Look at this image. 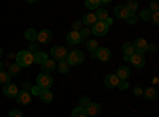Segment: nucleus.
<instances>
[{
    "instance_id": "c03bdc74",
    "label": "nucleus",
    "mask_w": 159,
    "mask_h": 117,
    "mask_svg": "<svg viewBox=\"0 0 159 117\" xmlns=\"http://www.w3.org/2000/svg\"><path fill=\"white\" fill-rule=\"evenodd\" d=\"M11 59H16V54H13V52H10V54H8V60H11Z\"/></svg>"
},
{
    "instance_id": "dca6fc26",
    "label": "nucleus",
    "mask_w": 159,
    "mask_h": 117,
    "mask_svg": "<svg viewBox=\"0 0 159 117\" xmlns=\"http://www.w3.org/2000/svg\"><path fill=\"white\" fill-rule=\"evenodd\" d=\"M65 38H67V41H69L70 44H73V46H76V44H80V43L83 41V40H81V36H80V32H73V30L69 32Z\"/></svg>"
},
{
    "instance_id": "393cba45",
    "label": "nucleus",
    "mask_w": 159,
    "mask_h": 117,
    "mask_svg": "<svg viewBox=\"0 0 159 117\" xmlns=\"http://www.w3.org/2000/svg\"><path fill=\"white\" fill-rule=\"evenodd\" d=\"M127 8V11L130 13V15H137V10H139V3L135 2V0H129V2L124 5Z\"/></svg>"
},
{
    "instance_id": "2eb2a0df",
    "label": "nucleus",
    "mask_w": 159,
    "mask_h": 117,
    "mask_svg": "<svg viewBox=\"0 0 159 117\" xmlns=\"http://www.w3.org/2000/svg\"><path fill=\"white\" fill-rule=\"evenodd\" d=\"M118 82H119V79L116 77V74H107V76H105V79H103V84H105V87H107V89L116 87Z\"/></svg>"
},
{
    "instance_id": "6ab92c4d",
    "label": "nucleus",
    "mask_w": 159,
    "mask_h": 117,
    "mask_svg": "<svg viewBox=\"0 0 159 117\" xmlns=\"http://www.w3.org/2000/svg\"><path fill=\"white\" fill-rule=\"evenodd\" d=\"M143 97L147 98V100H150V101L156 100V98H157V90H156V87H148V89H145V90H143Z\"/></svg>"
},
{
    "instance_id": "72a5a7b5",
    "label": "nucleus",
    "mask_w": 159,
    "mask_h": 117,
    "mask_svg": "<svg viewBox=\"0 0 159 117\" xmlns=\"http://www.w3.org/2000/svg\"><path fill=\"white\" fill-rule=\"evenodd\" d=\"M78 103H80V108H86L89 103H91V100H89V97H80V100H78Z\"/></svg>"
},
{
    "instance_id": "6e6552de",
    "label": "nucleus",
    "mask_w": 159,
    "mask_h": 117,
    "mask_svg": "<svg viewBox=\"0 0 159 117\" xmlns=\"http://www.w3.org/2000/svg\"><path fill=\"white\" fill-rule=\"evenodd\" d=\"M127 62H130L135 68H142L147 60H145V56H143V54H140V52H134V54H132V56L127 59Z\"/></svg>"
},
{
    "instance_id": "0eeeda50",
    "label": "nucleus",
    "mask_w": 159,
    "mask_h": 117,
    "mask_svg": "<svg viewBox=\"0 0 159 117\" xmlns=\"http://www.w3.org/2000/svg\"><path fill=\"white\" fill-rule=\"evenodd\" d=\"M132 46H134L135 52H140V54H145V52L148 51V48H150L148 41L145 40V38H137V40L132 43Z\"/></svg>"
},
{
    "instance_id": "f257e3e1",
    "label": "nucleus",
    "mask_w": 159,
    "mask_h": 117,
    "mask_svg": "<svg viewBox=\"0 0 159 117\" xmlns=\"http://www.w3.org/2000/svg\"><path fill=\"white\" fill-rule=\"evenodd\" d=\"M16 65H19V68H27L34 63V54L29 51H19L16 54Z\"/></svg>"
},
{
    "instance_id": "a18cd8bd",
    "label": "nucleus",
    "mask_w": 159,
    "mask_h": 117,
    "mask_svg": "<svg viewBox=\"0 0 159 117\" xmlns=\"http://www.w3.org/2000/svg\"><path fill=\"white\" fill-rule=\"evenodd\" d=\"M157 82H159L157 77H153V86H157Z\"/></svg>"
},
{
    "instance_id": "58836bf2",
    "label": "nucleus",
    "mask_w": 159,
    "mask_h": 117,
    "mask_svg": "<svg viewBox=\"0 0 159 117\" xmlns=\"http://www.w3.org/2000/svg\"><path fill=\"white\" fill-rule=\"evenodd\" d=\"M119 90H126L127 87H129V84H127V81H119L118 82V86H116Z\"/></svg>"
},
{
    "instance_id": "f704fd0d",
    "label": "nucleus",
    "mask_w": 159,
    "mask_h": 117,
    "mask_svg": "<svg viewBox=\"0 0 159 117\" xmlns=\"http://www.w3.org/2000/svg\"><path fill=\"white\" fill-rule=\"evenodd\" d=\"M72 27H73V32H80V30H81V29L84 27V25H83V22H81V21H75Z\"/></svg>"
},
{
    "instance_id": "f3484780",
    "label": "nucleus",
    "mask_w": 159,
    "mask_h": 117,
    "mask_svg": "<svg viewBox=\"0 0 159 117\" xmlns=\"http://www.w3.org/2000/svg\"><path fill=\"white\" fill-rule=\"evenodd\" d=\"M115 74H116V77H118L119 81H127V77L130 76V70L127 67H119Z\"/></svg>"
},
{
    "instance_id": "423d86ee",
    "label": "nucleus",
    "mask_w": 159,
    "mask_h": 117,
    "mask_svg": "<svg viewBox=\"0 0 159 117\" xmlns=\"http://www.w3.org/2000/svg\"><path fill=\"white\" fill-rule=\"evenodd\" d=\"M108 29H110V27H108L105 22H99V21H97V22L91 27V33L96 35V36H103V35L108 33Z\"/></svg>"
},
{
    "instance_id": "f8f14e48",
    "label": "nucleus",
    "mask_w": 159,
    "mask_h": 117,
    "mask_svg": "<svg viewBox=\"0 0 159 117\" xmlns=\"http://www.w3.org/2000/svg\"><path fill=\"white\" fill-rule=\"evenodd\" d=\"M16 100L19 105H29L30 100H32V95L27 92V90H19V94L16 95Z\"/></svg>"
},
{
    "instance_id": "49530a36",
    "label": "nucleus",
    "mask_w": 159,
    "mask_h": 117,
    "mask_svg": "<svg viewBox=\"0 0 159 117\" xmlns=\"http://www.w3.org/2000/svg\"><path fill=\"white\" fill-rule=\"evenodd\" d=\"M0 71H3V63L0 62Z\"/></svg>"
},
{
    "instance_id": "37998d69",
    "label": "nucleus",
    "mask_w": 159,
    "mask_h": 117,
    "mask_svg": "<svg viewBox=\"0 0 159 117\" xmlns=\"http://www.w3.org/2000/svg\"><path fill=\"white\" fill-rule=\"evenodd\" d=\"M105 24H107L108 27H110V25H113V19H111V18H108L107 21H105Z\"/></svg>"
},
{
    "instance_id": "5701e85b",
    "label": "nucleus",
    "mask_w": 159,
    "mask_h": 117,
    "mask_svg": "<svg viewBox=\"0 0 159 117\" xmlns=\"http://www.w3.org/2000/svg\"><path fill=\"white\" fill-rule=\"evenodd\" d=\"M56 70H57L59 73H62V74H67L69 70H70V65L67 63V60H61V62H57Z\"/></svg>"
},
{
    "instance_id": "e433bc0d",
    "label": "nucleus",
    "mask_w": 159,
    "mask_h": 117,
    "mask_svg": "<svg viewBox=\"0 0 159 117\" xmlns=\"http://www.w3.org/2000/svg\"><path fill=\"white\" fill-rule=\"evenodd\" d=\"M40 92H42V89H40L38 86H32V87H30V95L38 97V95H40Z\"/></svg>"
},
{
    "instance_id": "7c9ffc66",
    "label": "nucleus",
    "mask_w": 159,
    "mask_h": 117,
    "mask_svg": "<svg viewBox=\"0 0 159 117\" xmlns=\"http://www.w3.org/2000/svg\"><path fill=\"white\" fill-rule=\"evenodd\" d=\"M151 15H153V13H151L148 8H145V10L140 11V19H142V21H150V19H151Z\"/></svg>"
},
{
    "instance_id": "473e14b6",
    "label": "nucleus",
    "mask_w": 159,
    "mask_h": 117,
    "mask_svg": "<svg viewBox=\"0 0 159 117\" xmlns=\"http://www.w3.org/2000/svg\"><path fill=\"white\" fill-rule=\"evenodd\" d=\"M89 35H91V29L89 27H83L81 30H80V36H81L83 41L86 40V38H89Z\"/></svg>"
},
{
    "instance_id": "b1692460",
    "label": "nucleus",
    "mask_w": 159,
    "mask_h": 117,
    "mask_svg": "<svg viewBox=\"0 0 159 117\" xmlns=\"http://www.w3.org/2000/svg\"><path fill=\"white\" fill-rule=\"evenodd\" d=\"M84 5H86V8H88V10L96 11L97 8H100V6H102V2H100V0H86Z\"/></svg>"
},
{
    "instance_id": "9b49d317",
    "label": "nucleus",
    "mask_w": 159,
    "mask_h": 117,
    "mask_svg": "<svg viewBox=\"0 0 159 117\" xmlns=\"http://www.w3.org/2000/svg\"><path fill=\"white\" fill-rule=\"evenodd\" d=\"M51 38H52V33H51V30H48V29H43V30L37 32V41H38V43H48Z\"/></svg>"
},
{
    "instance_id": "a878e982",
    "label": "nucleus",
    "mask_w": 159,
    "mask_h": 117,
    "mask_svg": "<svg viewBox=\"0 0 159 117\" xmlns=\"http://www.w3.org/2000/svg\"><path fill=\"white\" fill-rule=\"evenodd\" d=\"M45 60H48V54L43 52V51H38V52L34 54V62L35 63H43Z\"/></svg>"
},
{
    "instance_id": "c85d7f7f",
    "label": "nucleus",
    "mask_w": 159,
    "mask_h": 117,
    "mask_svg": "<svg viewBox=\"0 0 159 117\" xmlns=\"http://www.w3.org/2000/svg\"><path fill=\"white\" fill-rule=\"evenodd\" d=\"M24 36L27 38L29 41H35L37 40V30L35 29H27V30H25V33H24Z\"/></svg>"
},
{
    "instance_id": "7ed1b4c3",
    "label": "nucleus",
    "mask_w": 159,
    "mask_h": 117,
    "mask_svg": "<svg viewBox=\"0 0 159 117\" xmlns=\"http://www.w3.org/2000/svg\"><path fill=\"white\" fill-rule=\"evenodd\" d=\"M92 59H99L100 62H108L111 59V51L108 48H102L99 46L94 52H92Z\"/></svg>"
},
{
    "instance_id": "ddd939ff",
    "label": "nucleus",
    "mask_w": 159,
    "mask_h": 117,
    "mask_svg": "<svg viewBox=\"0 0 159 117\" xmlns=\"http://www.w3.org/2000/svg\"><path fill=\"white\" fill-rule=\"evenodd\" d=\"M115 16L118 18V19H127L129 16H130V13L127 11V8L124 6V5H118L116 8H115Z\"/></svg>"
},
{
    "instance_id": "f03ea898",
    "label": "nucleus",
    "mask_w": 159,
    "mask_h": 117,
    "mask_svg": "<svg viewBox=\"0 0 159 117\" xmlns=\"http://www.w3.org/2000/svg\"><path fill=\"white\" fill-rule=\"evenodd\" d=\"M37 86L42 90H45V89L49 90V87L52 86V76L48 74V73H40L37 76Z\"/></svg>"
},
{
    "instance_id": "1a4fd4ad",
    "label": "nucleus",
    "mask_w": 159,
    "mask_h": 117,
    "mask_svg": "<svg viewBox=\"0 0 159 117\" xmlns=\"http://www.w3.org/2000/svg\"><path fill=\"white\" fill-rule=\"evenodd\" d=\"M84 111H86V114H88V117H97L99 114H100V111H102V108H100V105L99 103H89V105L84 108Z\"/></svg>"
},
{
    "instance_id": "a19ab883",
    "label": "nucleus",
    "mask_w": 159,
    "mask_h": 117,
    "mask_svg": "<svg viewBox=\"0 0 159 117\" xmlns=\"http://www.w3.org/2000/svg\"><path fill=\"white\" fill-rule=\"evenodd\" d=\"M126 22H127V24H135V22H137V16H135V15H130V16L126 19Z\"/></svg>"
},
{
    "instance_id": "de8ad7c7",
    "label": "nucleus",
    "mask_w": 159,
    "mask_h": 117,
    "mask_svg": "<svg viewBox=\"0 0 159 117\" xmlns=\"http://www.w3.org/2000/svg\"><path fill=\"white\" fill-rule=\"evenodd\" d=\"M2 54H3V51H2V48H0V57H2Z\"/></svg>"
},
{
    "instance_id": "39448f33",
    "label": "nucleus",
    "mask_w": 159,
    "mask_h": 117,
    "mask_svg": "<svg viewBox=\"0 0 159 117\" xmlns=\"http://www.w3.org/2000/svg\"><path fill=\"white\" fill-rule=\"evenodd\" d=\"M51 59L54 60V62H61V60H65V57H67L69 54V51L65 49L64 46H54L51 51Z\"/></svg>"
},
{
    "instance_id": "a211bd4d",
    "label": "nucleus",
    "mask_w": 159,
    "mask_h": 117,
    "mask_svg": "<svg viewBox=\"0 0 159 117\" xmlns=\"http://www.w3.org/2000/svg\"><path fill=\"white\" fill-rule=\"evenodd\" d=\"M94 16H96V19H97L99 22H105V21L110 18V16H108V11L105 10V8H102V6L94 11Z\"/></svg>"
},
{
    "instance_id": "4c0bfd02",
    "label": "nucleus",
    "mask_w": 159,
    "mask_h": 117,
    "mask_svg": "<svg viewBox=\"0 0 159 117\" xmlns=\"http://www.w3.org/2000/svg\"><path fill=\"white\" fill-rule=\"evenodd\" d=\"M8 117H22V112L19 109H13V111H10Z\"/></svg>"
},
{
    "instance_id": "c9c22d12",
    "label": "nucleus",
    "mask_w": 159,
    "mask_h": 117,
    "mask_svg": "<svg viewBox=\"0 0 159 117\" xmlns=\"http://www.w3.org/2000/svg\"><path fill=\"white\" fill-rule=\"evenodd\" d=\"M151 13H159V3L156 2V0H153L151 2V5H150V8H148Z\"/></svg>"
},
{
    "instance_id": "ea45409f",
    "label": "nucleus",
    "mask_w": 159,
    "mask_h": 117,
    "mask_svg": "<svg viewBox=\"0 0 159 117\" xmlns=\"http://www.w3.org/2000/svg\"><path fill=\"white\" fill-rule=\"evenodd\" d=\"M151 21L154 25H159V13H153L151 15Z\"/></svg>"
},
{
    "instance_id": "aec40b11",
    "label": "nucleus",
    "mask_w": 159,
    "mask_h": 117,
    "mask_svg": "<svg viewBox=\"0 0 159 117\" xmlns=\"http://www.w3.org/2000/svg\"><path fill=\"white\" fill-rule=\"evenodd\" d=\"M134 52H135V49H134V46H132V43H124L123 44V54H124V60L126 62Z\"/></svg>"
},
{
    "instance_id": "79ce46f5",
    "label": "nucleus",
    "mask_w": 159,
    "mask_h": 117,
    "mask_svg": "<svg viewBox=\"0 0 159 117\" xmlns=\"http://www.w3.org/2000/svg\"><path fill=\"white\" fill-rule=\"evenodd\" d=\"M134 95H135V97L143 95V89H142V87H135V89H134Z\"/></svg>"
},
{
    "instance_id": "20e7f679",
    "label": "nucleus",
    "mask_w": 159,
    "mask_h": 117,
    "mask_svg": "<svg viewBox=\"0 0 159 117\" xmlns=\"http://www.w3.org/2000/svg\"><path fill=\"white\" fill-rule=\"evenodd\" d=\"M65 60H67V63L70 65H80L83 63L84 60V54L81 52V51H70V52L67 54V57H65Z\"/></svg>"
},
{
    "instance_id": "bb28decb",
    "label": "nucleus",
    "mask_w": 159,
    "mask_h": 117,
    "mask_svg": "<svg viewBox=\"0 0 159 117\" xmlns=\"http://www.w3.org/2000/svg\"><path fill=\"white\" fill-rule=\"evenodd\" d=\"M19 71H21L19 65H16V63H8V74H10V76H18Z\"/></svg>"
},
{
    "instance_id": "4be33fe9",
    "label": "nucleus",
    "mask_w": 159,
    "mask_h": 117,
    "mask_svg": "<svg viewBox=\"0 0 159 117\" xmlns=\"http://www.w3.org/2000/svg\"><path fill=\"white\" fill-rule=\"evenodd\" d=\"M38 97H40V100H42L43 103H51V101H52V98H54V97H52V92H51V90H48V89L42 90Z\"/></svg>"
},
{
    "instance_id": "412c9836",
    "label": "nucleus",
    "mask_w": 159,
    "mask_h": 117,
    "mask_svg": "<svg viewBox=\"0 0 159 117\" xmlns=\"http://www.w3.org/2000/svg\"><path fill=\"white\" fill-rule=\"evenodd\" d=\"M81 22H83L84 27H88V25H91V27H92V25L97 22V19H96V16H94V13H88V15L81 19Z\"/></svg>"
},
{
    "instance_id": "c756f323",
    "label": "nucleus",
    "mask_w": 159,
    "mask_h": 117,
    "mask_svg": "<svg viewBox=\"0 0 159 117\" xmlns=\"http://www.w3.org/2000/svg\"><path fill=\"white\" fill-rule=\"evenodd\" d=\"M72 117H88V114H86V111H84V108H75L73 111H72Z\"/></svg>"
},
{
    "instance_id": "2f4dec72",
    "label": "nucleus",
    "mask_w": 159,
    "mask_h": 117,
    "mask_svg": "<svg viewBox=\"0 0 159 117\" xmlns=\"http://www.w3.org/2000/svg\"><path fill=\"white\" fill-rule=\"evenodd\" d=\"M10 74L7 71H0V84H8L10 82Z\"/></svg>"
},
{
    "instance_id": "9d476101",
    "label": "nucleus",
    "mask_w": 159,
    "mask_h": 117,
    "mask_svg": "<svg viewBox=\"0 0 159 117\" xmlns=\"http://www.w3.org/2000/svg\"><path fill=\"white\" fill-rule=\"evenodd\" d=\"M3 94H5V97L13 98V97H16V95L19 94V89H18L16 84L8 82V84H5V87H3Z\"/></svg>"
},
{
    "instance_id": "4468645a",
    "label": "nucleus",
    "mask_w": 159,
    "mask_h": 117,
    "mask_svg": "<svg viewBox=\"0 0 159 117\" xmlns=\"http://www.w3.org/2000/svg\"><path fill=\"white\" fill-rule=\"evenodd\" d=\"M56 67H57V63L52 60V59H48V60H45V62L42 63V70H43V73H48V74H51V71H54Z\"/></svg>"
},
{
    "instance_id": "cd10ccee",
    "label": "nucleus",
    "mask_w": 159,
    "mask_h": 117,
    "mask_svg": "<svg viewBox=\"0 0 159 117\" xmlns=\"http://www.w3.org/2000/svg\"><path fill=\"white\" fill-rule=\"evenodd\" d=\"M97 48H99V43H97L96 40H88V41H86V49L89 51L91 54L94 52V51H96Z\"/></svg>"
}]
</instances>
